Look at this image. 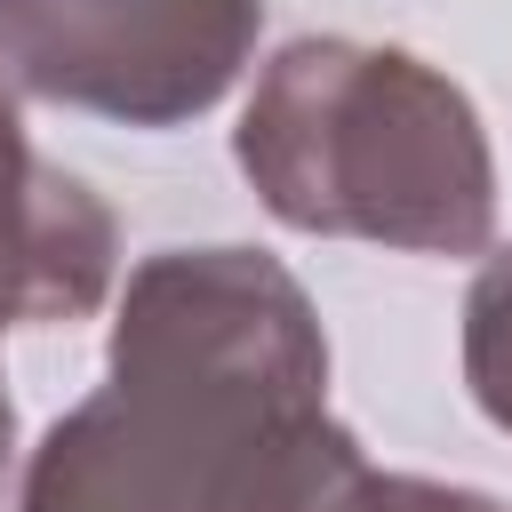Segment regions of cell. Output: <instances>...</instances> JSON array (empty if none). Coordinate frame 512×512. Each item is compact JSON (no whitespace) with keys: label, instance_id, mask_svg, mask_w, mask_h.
Listing matches in <instances>:
<instances>
[{"label":"cell","instance_id":"cell-7","mask_svg":"<svg viewBox=\"0 0 512 512\" xmlns=\"http://www.w3.org/2000/svg\"><path fill=\"white\" fill-rule=\"evenodd\" d=\"M8 472H16V408H8V384H0V512H8Z\"/></svg>","mask_w":512,"mask_h":512},{"label":"cell","instance_id":"cell-4","mask_svg":"<svg viewBox=\"0 0 512 512\" xmlns=\"http://www.w3.org/2000/svg\"><path fill=\"white\" fill-rule=\"evenodd\" d=\"M120 272L112 208L32 152L24 112L0 88V336L32 320H88Z\"/></svg>","mask_w":512,"mask_h":512},{"label":"cell","instance_id":"cell-2","mask_svg":"<svg viewBox=\"0 0 512 512\" xmlns=\"http://www.w3.org/2000/svg\"><path fill=\"white\" fill-rule=\"evenodd\" d=\"M240 176L288 232L480 256L496 232V160L472 96L408 48L288 40L232 128Z\"/></svg>","mask_w":512,"mask_h":512},{"label":"cell","instance_id":"cell-6","mask_svg":"<svg viewBox=\"0 0 512 512\" xmlns=\"http://www.w3.org/2000/svg\"><path fill=\"white\" fill-rule=\"evenodd\" d=\"M344 512H512L480 488H456V480H416V472H368L360 496Z\"/></svg>","mask_w":512,"mask_h":512},{"label":"cell","instance_id":"cell-3","mask_svg":"<svg viewBox=\"0 0 512 512\" xmlns=\"http://www.w3.org/2000/svg\"><path fill=\"white\" fill-rule=\"evenodd\" d=\"M264 0H0V80L120 128L200 120L248 64Z\"/></svg>","mask_w":512,"mask_h":512},{"label":"cell","instance_id":"cell-1","mask_svg":"<svg viewBox=\"0 0 512 512\" xmlns=\"http://www.w3.org/2000/svg\"><path fill=\"white\" fill-rule=\"evenodd\" d=\"M360 480L296 272L264 248H160L128 272L104 384L40 432L16 512H344Z\"/></svg>","mask_w":512,"mask_h":512},{"label":"cell","instance_id":"cell-5","mask_svg":"<svg viewBox=\"0 0 512 512\" xmlns=\"http://www.w3.org/2000/svg\"><path fill=\"white\" fill-rule=\"evenodd\" d=\"M464 384L496 432H512V240L480 264L464 296Z\"/></svg>","mask_w":512,"mask_h":512}]
</instances>
